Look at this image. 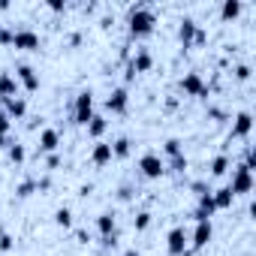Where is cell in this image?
I'll return each instance as SVG.
<instances>
[{"mask_svg":"<svg viewBox=\"0 0 256 256\" xmlns=\"http://www.w3.org/2000/svg\"><path fill=\"white\" fill-rule=\"evenodd\" d=\"M154 24H157V16L145 4H136V6H130V12H126V30H130L133 40L154 34Z\"/></svg>","mask_w":256,"mask_h":256,"instance_id":"obj_1","label":"cell"},{"mask_svg":"<svg viewBox=\"0 0 256 256\" xmlns=\"http://www.w3.org/2000/svg\"><path fill=\"white\" fill-rule=\"evenodd\" d=\"M229 190H232L235 196H244V193H250V190H253V169H247L244 163H238V166L232 169Z\"/></svg>","mask_w":256,"mask_h":256,"instance_id":"obj_2","label":"cell"},{"mask_svg":"<svg viewBox=\"0 0 256 256\" xmlns=\"http://www.w3.org/2000/svg\"><path fill=\"white\" fill-rule=\"evenodd\" d=\"M151 66H154V54H151L148 48H139V52L130 58V64H126V72H124V76H126V82H130V78H136L139 72H148Z\"/></svg>","mask_w":256,"mask_h":256,"instance_id":"obj_3","label":"cell"},{"mask_svg":"<svg viewBox=\"0 0 256 256\" xmlns=\"http://www.w3.org/2000/svg\"><path fill=\"white\" fill-rule=\"evenodd\" d=\"M72 118H76V124H84L88 126V120L94 118V94L90 90H78L76 106H72Z\"/></svg>","mask_w":256,"mask_h":256,"instance_id":"obj_4","label":"cell"},{"mask_svg":"<svg viewBox=\"0 0 256 256\" xmlns=\"http://www.w3.org/2000/svg\"><path fill=\"white\" fill-rule=\"evenodd\" d=\"M10 46L24 48V52H34V48H40V34H36V30H30V28H12Z\"/></svg>","mask_w":256,"mask_h":256,"instance_id":"obj_5","label":"cell"},{"mask_svg":"<svg viewBox=\"0 0 256 256\" xmlns=\"http://www.w3.org/2000/svg\"><path fill=\"white\" fill-rule=\"evenodd\" d=\"M139 172H142L145 178H151V181H154V178H160V175L166 172V163H163V157H160V154H151V151H148V154H142V157H139Z\"/></svg>","mask_w":256,"mask_h":256,"instance_id":"obj_6","label":"cell"},{"mask_svg":"<svg viewBox=\"0 0 256 256\" xmlns=\"http://www.w3.org/2000/svg\"><path fill=\"white\" fill-rule=\"evenodd\" d=\"M187 241H190L187 229H184V226H175V229H169V235H166V250H169L172 256H181V253L187 250Z\"/></svg>","mask_w":256,"mask_h":256,"instance_id":"obj_7","label":"cell"},{"mask_svg":"<svg viewBox=\"0 0 256 256\" xmlns=\"http://www.w3.org/2000/svg\"><path fill=\"white\" fill-rule=\"evenodd\" d=\"M126 106H130V90H126V88H112L108 96H106V108L114 112V114H124Z\"/></svg>","mask_w":256,"mask_h":256,"instance_id":"obj_8","label":"cell"},{"mask_svg":"<svg viewBox=\"0 0 256 256\" xmlns=\"http://www.w3.org/2000/svg\"><path fill=\"white\" fill-rule=\"evenodd\" d=\"M181 90H184L187 96H208V84L202 82L199 72H187V76L181 78Z\"/></svg>","mask_w":256,"mask_h":256,"instance_id":"obj_9","label":"cell"},{"mask_svg":"<svg viewBox=\"0 0 256 256\" xmlns=\"http://www.w3.org/2000/svg\"><path fill=\"white\" fill-rule=\"evenodd\" d=\"M16 82L24 84V90H40V76L30 64H18L16 66Z\"/></svg>","mask_w":256,"mask_h":256,"instance_id":"obj_10","label":"cell"},{"mask_svg":"<svg viewBox=\"0 0 256 256\" xmlns=\"http://www.w3.org/2000/svg\"><path fill=\"white\" fill-rule=\"evenodd\" d=\"M211 235H214L211 220H199V223H196V229H193V241H190V247H193V250H202V247L211 241Z\"/></svg>","mask_w":256,"mask_h":256,"instance_id":"obj_11","label":"cell"},{"mask_svg":"<svg viewBox=\"0 0 256 256\" xmlns=\"http://www.w3.org/2000/svg\"><path fill=\"white\" fill-rule=\"evenodd\" d=\"M250 130H253V114L250 112H238L235 124H232V139H247Z\"/></svg>","mask_w":256,"mask_h":256,"instance_id":"obj_12","label":"cell"},{"mask_svg":"<svg viewBox=\"0 0 256 256\" xmlns=\"http://www.w3.org/2000/svg\"><path fill=\"white\" fill-rule=\"evenodd\" d=\"M96 229H100L102 241H112V238H118V235H114V229H118V220H114V214H112V211H102V214L96 217Z\"/></svg>","mask_w":256,"mask_h":256,"instance_id":"obj_13","label":"cell"},{"mask_svg":"<svg viewBox=\"0 0 256 256\" xmlns=\"http://www.w3.org/2000/svg\"><path fill=\"white\" fill-rule=\"evenodd\" d=\"M58 145H60V133L54 130V126H46V130L40 133V151L42 154H54Z\"/></svg>","mask_w":256,"mask_h":256,"instance_id":"obj_14","label":"cell"},{"mask_svg":"<svg viewBox=\"0 0 256 256\" xmlns=\"http://www.w3.org/2000/svg\"><path fill=\"white\" fill-rule=\"evenodd\" d=\"M196 34H199V24H196L193 18H181V24H178V40L184 42V48H190V46L196 42Z\"/></svg>","mask_w":256,"mask_h":256,"instance_id":"obj_15","label":"cell"},{"mask_svg":"<svg viewBox=\"0 0 256 256\" xmlns=\"http://www.w3.org/2000/svg\"><path fill=\"white\" fill-rule=\"evenodd\" d=\"M4 112L10 118H24L28 114V100L24 96H10V100H4Z\"/></svg>","mask_w":256,"mask_h":256,"instance_id":"obj_16","label":"cell"},{"mask_svg":"<svg viewBox=\"0 0 256 256\" xmlns=\"http://www.w3.org/2000/svg\"><path fill=\"white\" fill-rule=\"evenodd\" d=\"M10 96H18V82L10 72H0V100H10Z\"/></svg>","mask_w":256,"mask_h":256,"instance_id":"obj_17","label":"cell"},{"mask_svg":"<svg viewBox=\"0 0 256 256\" xmlns=\"http://www.w3.org/2000/svg\"><path fill=\"white\" fill-rule=\"evenodd\" d=\"M90 160H94L96 166H106V163L112 160V142H96L94 151H90Z\"/></svg>","mask_w":256,"mask_h":256,"instance_id":"obj_18","label":"cell"},{"mask_svg":"<svg viewBox=\"0 0 256 256\" xmlns=\"http://www.w3.org/2000/svg\"><path fill=\"white\" fill-rule=\"evenodd\" d=\"M211 199H214V208L220 211V208H229V205H232V199H235V193L229 190V184H223L220 190H211Z\"/></svg>","mask_w":256,"mask_h":256,"instance_id":"obj_19","label":"cell"},{"mask_svg":"<svg viewBox=\"0 0 256 256\" xmlns=\"http://www.w3.org/2000/svg\"><path fill=\"white\" fill-rule=\"evenodd\" d=\"M220 16H223V22H232V18H238V16H241V0H223Z\"/></svg>","mask_w":256,"mask_h":256,"instance_id":"obj_20","label":"cell"},{"mask_svg":"<svg viewBox=\"0 0 256 256\" xmlns=\"http://www.w3.org/2000/svg\"><path fill=\"white\" fill-rule=\"evenodd\" d=\"M106 126H108V120H106L102 114H94V118L88 120V133H90L94 139H100V136L106 133Z\"/></svg>","mask_w":256,"mask_h":256,"instance_id":"obj_21","label":"cell"},{"mask_svg":"<svg viewBox=\"0 0 256 256\" xmlns=\"http://www.w3.org/2000/svg\"><path fill=\"white\" fill-rule=\"evenodd\" d=\"M130 151H133V142L126 139V136H120V139L112 142V157H130Z\"/></svg>","mask_w":256,"mask_h":256,"instance_id":"obj_22","label":"cell"},{"mask_svg":"<svg viewBox=\"0 0 256 256\" xmlns=\"http://www.w3.org/2000/svg\"><path fill=\"white\" fill-rule=\"evenodd\" d=\"M208 169H211V175H214V178L226 175V172H229V157H226V154H217V157L211 160V166H208Z\"/></svg>","mask_w":256,"mask_h":256,"instance_id":"obj_23","label":"cell"},{"mask_svg":"<svg viewBox=\"0 0 256 256\" xmlns=\"http://www.w3.org/2000/svg\"><path fill=\"white\" fill-rule=\"evenodd\" d=\"M54 223H58L60 229H70V226H72V211H70L66 205L58 208V211H54Z\"/></svg>","mask_w":256,"mask_h":256,"instance_id":"obj_24","label":"cell"},{"mask_svg":"<svg viewBox=\"0 0 256 256\" xmlns=\"http://www.w3.org/2000/svg\"><path fill=\"white\" fill-rule=\"evenodd\" d=\"M6 151H10V160H12V163H24V157H28V154H24V145H18V142H12Z\"/></svg>","mask_w":256,"mask_h":256,"instance_id":"obj_25","label":"cell"},{"mask_svg":"<svg viewBox=\"0 0 256 256\" xmlns=\"http://www.w3.org/2000/svg\"><path fill=\"white\" fill-rule=\"evenodd\" d=\"M133 226H136L139 232H145V229L151 226V214H148V211H139V214L133 217Z\"/></svg>","mask_w":256,"mask_h":256,"instance_id":"obj_26","label":"cell"},{"mask_svg":"<svg viewBox=\"0 0 256 256\" xmlns=\"http://www.w3.org/2000/svg\"><path fill=\"white\" fill-rule=\"evenodd\" d=\"M10 130H12V118L0 108V136H10Z\"/></svg>","mask_w":256,"mask_h":256,"instance_id":"obj_27","label":"cell"},{"mask_svg":"<svg viewBox=\"0 0 256 256\" xmlns=\"http://www.w3.org/2000/svg\"><path fill=\"white\" fill-rule=\"evenodd\" d=\"M166 154H169V160L178 157V154H184L181 151V139H166Z\"/></svg>","mask_w":256,"mask_h":256,"instance_id":"obj_28","label":"cell"},{"mask_svg":"<svg viewBox=\"0 0 256 256\" xmlns=\"http://www.w3.org/2000/svg\"><path fill=\"white\" fill-rule=\"evenodd\" d=\"M169 169H172V172H184V169H187V157H184V154L172 157V160H169Z\"/></svg>","mask_w":256,"mask_h":256,"instance_id":"obj_29","label":"cell"},{"mask_svg":"<svg viewBox=\"0 0 256 256\" xmlns=\"http://www.w3.org/2000/svg\"><path fill=\"white\" fill-rule=\"evenodd\" d=\"M36 187H40V184H36V181H24V184H18V190H16V193H18V196H22V199H24V196H30V193H34V190H36Z\"/></svg>","mask_w":256,"mask_h":256,"instance_id":"obj_30","label":"cell"},{"mask_svg":"<svg viewBox=\"0 0 256 256\" xmlns=\"http://www.w3.org/2000/svg\"><path fill=\"white\" fill-rule=\"evenodd\" d=\"M235 78H238V82H247V78H250V66H247V64H238V66H235Z\"/></svg>","mask_w":256,"mask_h":256,"instance_id":"obj_31","label":"cell"},{"mask_svg":"<svg viewBox=\"0 0 256 256\" xmlns=\"http://www.w3.org/2000/svg\"><path fill=\"white\" fill-rule=\"evenodd\" d=\"M12 247H16L12 235H0V250H12Z\"/></svg>","mask_w":256,"mask_h":256,"instance_id":"obj_32","label":"cell"},{"mask_svg":"<svg viewBox=\"0 0 256 256\" xmlns=\"http://www.w3.org/2000/svg\"><path fill=\"white\" fill-rule=\"evenodd\" d=\"M48 10H54V12H60V10H64V4H60V0H48Z\"/></svg>","mask_w":256,"mask_h":256,"instance_id":"obj_33","label":"cell"},{"mask_svg":"<svg viewBox=\"0 0 256 256\" xmlns=\"http://www.w3.org/2000/svg\"><path fill=\"white\" fill-rule=\"evenodd\" d=\"M12 142H10V136H0V148H10Z\"/></svg>","mask_w":256,"mask_h":256,"instance_id":"obj_34","label":"cell"},{"mask_svg":"<svg viewBox=\"0 0 256 256\" xmlns=\"http://www.w3.org/2000/svg\"><path fill=\"white\" fill-rule=\"evenodd\" d=\"M124 256H142V253H139V250H126Z\"/></svg>","mask_w":256,"mask_h":256,"instance_id":"obj_35","label":"cell"}]
</instances>
